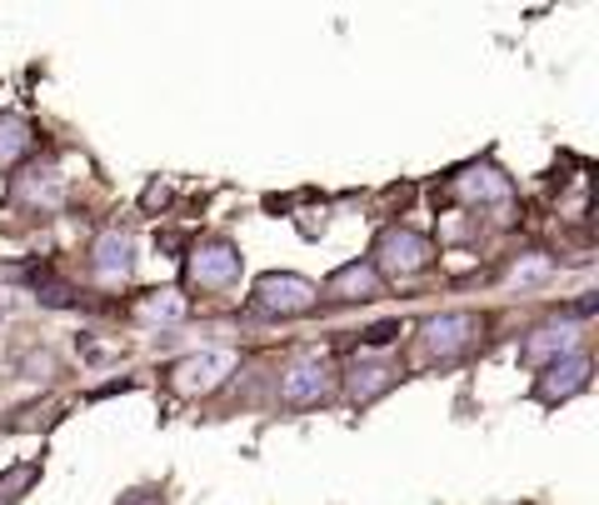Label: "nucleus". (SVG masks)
Segmentation results:
<instances>
[{
	"label": "nucleus",
	"mask_w": 599,
	"mask_h": 505,
	"mask_svg": "<svg viewBox=\"0 0 599 505\" xmlns=\"http://www.w3.org/2000/svg\"><path fill=\"white\" fill-rule=\"evenodd\" d=\"M485 341V315L475 311H445V315H429V321H419V361L425 365H455L465 361L475 345Z\"/></svg>",
	"instance_id": "nucleus-1"
},
{
	"label": "nucleus",
	"mask_w": 599,
	"mask_h": 505,
	"mask_svg": "<svg viewBox=\"0 0 599 505\" xmlns=\"http://www.w3.org/2000/svg\"><path fill=\"white\" fill-rule=\"evenodd\" d=\"M315 305H319V285L295 271H270L250 291V315L255 321H295V315H309Z\"/></svg>",
	"instance_id": "nucleus-2"
},
{
	"label": "nucleus",
	"mask_w": 599,
	"mask_h": 505,
	"mask_svg": "<svg viewBox=\"0 0 599 505\" xmlns=\"http://www.w3.org/2000/svg\"><path fill=\"white\" fill-rule=\"evenodd\" d=\"M429 261H435V245H429V235L409 231V225H389V231L375 241V261H369V265H375L385 281H399V275L429 271Z\"/></svg>",
	"instance_id": "nucleus-3"
},
{
	"label": "nucleus",
	"mask_w": 599,
	"mask_h": 505,
	"mask_svg": "<svg viewBox=\"0 0 599 505\" xmlns=\"http://www.w3.org/2000/svg\"><path fill=\"white\" fill-rule=\"evenodd\" d=\"M240 271H245V261H240V251L230 241H200L185 261V281H190V291H200V295L230 291V285L240 281Z\"/></svg>",
	"instance_id": "nucleus-4"
},
{
	"label": "nucleus",
	"mask_w": 599,
	"mask_h": 505,
	"mask_svg": "<svg viewBox=\"0 0 599 505\" xmlns=\"http://www.w3.org/2000/svg\"><path fill=\"white\" fill-rule=\"evenodd\" d=\"M329 385H335V371L325 361H290L275 381V395L285 411H315V405H325Z\"/></svg>",
	"instance_id": "nucleus-5"
},
{
	"label": "nucleus",
	"mask_w": 599,
	"mask_h": 505,
	"mask_svg": "<svg viewBox=\"0 0 599 505\" xmlns=\"http://www.w3.org/2000/svg\"><path fill=\"white\" fill-rule=\"evenodd\" d=\"M455 195L465 205H475V211H495V205L515 201V185H509V175L495 161H475L455 175Z\"/></svg>",
	"instance_id": "nucleus-6"
},
{
	"label": "nucleus",
	"mask_w": 599,
	"mask_h": 505,
	"mask_svg": "<svg viewBox=\"0 0 599 505\" xmlns=\"http://www.w3.org/2000/svg\"><path fill=\"white\" fill-rule=\"evenodd\" d=\"M235 365H240L235 351H195V355H185V361L170 365V385H175V391H185V395L215 391V385L230 381V371H235Z\"/></svg>",
	"instance_id": "nucleus-7"
},
{
	"label": "nucleus",
	"mask_w": 599,
	"mask_h": 505,
	"mask_svg": "<svg viewBox=\"0 0 599 505\" xmlns=\"http://www.w3.org/2000/svg\"><path fill=\"white\" fill-rule=\"evenodd\" d=\"M589 371H595V361H589L585 351H569V355H559V361L539 365L535 401H545V405L569 401V395H579V391H585V385H589Z\"/></svg>",
	"instance_id": "nucleus-8"
},
{
	"label": "nucleus",
	"mask_w": 599,
	"mask_h": 505,
	"mask_svg": "<svg viewBox=\"0 0 599 505\" xmlns=\"http://www.w3.org/2000/svg\"><path fill=\"white\" fill-rule=\"evenodd\" d=\"M90 271L110 285H125L135 275V235L120 231V225H105L90 245Z\"/></svg>",
	"instance_id": "nucleus-9"
},
{
	"label": "nucleus",
	"mask_w": 599,
	"mask_h": 505,
	"mask_svg": "<svg viewBox=\"0 0 599 505\" xmlns=\"http://www.w3.org/2000/svg\"><path fill=\"white\" fill-rule=\"evenodd\" d=\"M569 351H579V321L575 315H565V321H545L539 331H529L525 345H519V361L539 371V365L559 361V355H569Z\"/></svg>",
	"instance_id": "nucleus-10"
},
{
	"label": "nucleus",
	"mask_w": 599,
	"mask_h": 505,
	"mask_svg": "<svg viewBox=\"0 0 599 505\" xmlns=\"http://www.w3.org/2000/svg\"><path fill=\"white\" fill-rule=\"evenodd\" d=\"M65 181H60V171L55 165H30L26 175L16 181V195L10 201L20 205V211H30V215H50V211H60L65 205Z\"/></svg>",
	"instance_id": "nucleus-11"
},
{
	"label": "nucleus",
	"mask_w": 599,
	"mask_h": 505,
	"mask_svg": "<svg viewBox=\"0 0 599 505\" xmlns=\"http://www.w3.org/2000/svg\"><path fill=\"white\" fill-rule=\"evenodd\" d=\"M379 291H385V275H379L369 261H349V265H339V271L329 275V281H325V291H319V295H329V301H345V305H355V301H375Z\"/></svg>",
	"instance_id": "nucleus-12"
},
{
	"label": "nucleus",
	"mask_w": 599,
	"mask_h": 505,
	"mask_svg": "<svg viewBox=\"0 0 599 505\" xmlns=\"http://www.w3.org/2000/svg\"><path fill=\"white\" fill-rule=\"evenodd\" d=\"M389 385H399V375H395V365H389V361H359V365H349V371H345V395L355 405L379 401Z\"/></svg>",
	"instance_id": "nucleus-13"
},
{
	"label": "nucleus",
	"mask_w": 599,
	"mask_h": 505,
	"mask_svg": "<svg viewBox=\"0 0 599 505\" xmlns=\"http://www.w3.org/2000/svg\"><path fill=\"white\" fill-rule=\"evenodd\" d=\"M30 155H35V125H30L26 115L6 111L0 115V171H16Z\"/></svg>",
	"instance_id": "nucleus-14"
},
{
	"label": "nucleus",
	"mask_w": 599,
	"mask_h": 505,
	"mask_svg": "<svg viewBox=\"0 0 599 505\" xmlns=\"http://www.w3.org/2000/svg\"><path fill=\"white\" fill-rule=\"evenodd\" d=\"M135 321L170 331V325H185L190 321V305H185V295H180V291H150L145 301L135 305Z\"/></svg>",
	"instance_id": "nucleus-15"
},
{
	"label": "nucleus",
	"mask_w": 599,
	"mask_h": 505,
	"mask_svg": "<svg viewBox=\"0 0 599 505\" xmlns=\"http://www.w3.org/2000/svg\"><path fill=\"white\" fill-rule=\"evenodd\" d=\"M35 481H40V465H35V461H20V465H10V471L0 475V505H16L20 495H26Z\"/></svg>",
	"instance_id": "nucleus-16"
},
{
	"label": "nucleus",
	"mask_w": 599,
	"mask_h": 505,
	"mask_svg": "<svg viewBox=\"0 0 599 505\" xmlns=\"http://www.w3.org/2000/svg\"><path fill=\"white\" fill-rule=\"evenodd\" d=\"M549 275H555V261L549 255H525V261H515V271H509V285H545Z\"/></svg>",
	"instance_id": "nucleus-17"
},
{
	"label": "nucleus",
	"mask_w": 599,
	"mask_h": 505,
	"mask_svg": "<svg viewBox=\"0 0 599 505\" xmlns=\"http://www.w3.org/2000/svg\"><path fill=\"white\" fill-rule=\"evenodd\" d=\"M395 335H399L395 321H379V325H369V331H359V345H379V341H395Z\"/></svg>",
	"instance_id": "nucleus-18"
},
{
	"label": "nucleus",
	"mask_w": 599,
	"mask_h": 505,
	"mask_svg": "<svg viewBox=\"0 0 599 505\" xmlns=\"http://www.w3.org/2000/svg\"><path fill=\"white\" fill-rule=\"evenodd\" d=\"M595 311H599V295L589 291V295H579V301H575V311H569V315H575V321H589V315H595Z\"/></svg>",
	"instance_id": "nucleus-19"
},
{
	"label": "nucleus",
	"mask_w": 599,
	"mask_h": 505,
	"mask_svg": "<svg viewBox=\"0 0 599 505\" xmlns=\"http://www.w3.org/2000/svg\"><path fill=\"white\" fill-rule=\"evenodd\" d=\"M10 301H16V295H10V291H0V321H6V315H10Z\"/></svg>",
	"instance_id": "nucleus-20"
}]
</instances>
